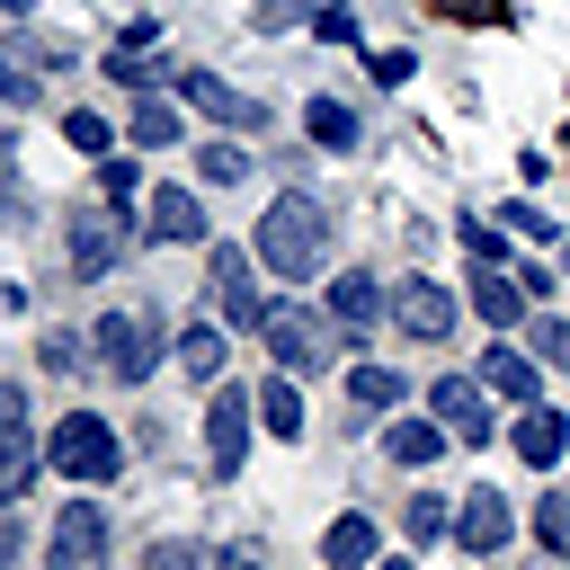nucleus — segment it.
Returning a JSON list of instances; mask_svg holds the SVG:
<instances>
[{"label": "nucleus", "mask_w": 570, "mask_h": 570, "mask_svg": "<svg viewBox=\"0 0 570 570\" xmlns=\"http://www.w3.org/2000/svg\"><path fill=\"white\" fill-rule=\"evenodd\" d=\"M454 534H463V552H472V561H499V552H508V534H517V517H508V499H499V490H463Z\"/></svg>", "instance_id": "1a4fd4ad"}, {"label": "nucleus", "mask_w": 570, "mask_h": 570, "mask_svg": "<svg viewBox=\"0 0 570 570\" xmlns=\"http://www.w3.org/2000/svg\"><path fill=\"white\" fill-rule=\"evenodd\" d=\"M214 303H223V321H267V303H258V285H249V258L232 249V240H214Z\"/></svg>", "instance_id": "9b49d317"}, {"label": "nucleus", "mask_w": 570, "mask_h": 570, "mask_svg": "<svg viewBox=\"0 0 570 570\" xmlns=\"http://www.w3.org/2000/svg\"><path fill=\"white\" fill-rule=\"evenodd\" d=\"M151 240H205L214 223H205V205H196V187H160L151 196V223H142Z\"/></svg>", "instance_id": "2eb2a0df"}, {"label": "nucleus", "mask_w": 570, "mask_h": 570, "mask_svg": "<svg viewBox=\"0 0 570 570\" xmlns=\"http://www.w3.org/2000/svg\"><path fill=\"white\" fill-rule=\"evenodd\" d=\"M249 410H258V392H214V410H205V463H214V481H232L240 472V454H249Z\"/></svg>", "instance_id": "0eeeda50"}, {"label": "nucleus", "mask_w": 570, "mask_h": 570, "mask_svg": "<svg viewBox=\"0 0 570 570\" xmlns=\"http://www.w3.org/2000/svg\"><path fill=\"white\" fill-rule=\"evenodd\" d=\"M534 365H543V356H517V347H490V356H481V383H490L499 401H517V410H525V401L543 392V374H534Z\"/></svg>", "instance_id": "f3484780"}, {"label": "nucleus", "mask_w": 570, "mask_h": 570, "mask_svg": "<svg viewBox=\"0 0 570 570\" xmlns=\"http://www.w3.org/2000/svg\"><path fill=\"white\" fill-rule=\"evenodd\" d=\"M445 436H454V428H445V419H436V428H428V419H401V428H392V436H383V454H392V463H410V472H419V463H436V454H445Z\"/></svg>", "instance_id": "6ab92c4d"}, {"label": "nucleus", "mask_w": 570, "mask_h": 570, "mask_svg": "<svg viewBox=\"0 0 570 570\" xmlns=\"http://www.w3.org/2000/svg\"><path fill=\"white\" fill-rule=\"evenodd\" d=\"M36 356H45V365H53V374H80V365H89V356H98V347H89V338H80V330H45V347H36Z\"/></svg>", "instance_id": "bb28decb"}, {"label": "nucleus", "mask_w": 570, "mask_h": 570, "mask_svg": "<svg viewBox=\"0 0 570 570\" xmlns=\"http://www.w3.org/2000/svg\"><path fill=\"white\" fill-rule=\"evenodd\" d=\"M463 249H472V258H490V267H508V240H499L490 223H463Z\"/></svg>", "instance_id": "473e14b6"}, {"label": "nucleus", "mask_w": 570, "mask_h": 570, "mask_svg": "<svg viewBox=\"0 0 570 570\" xmlns=\"http://www.w3.org/2000/svg\"><path fill=\"white\" fill-rule=\"evenodd\" d=\"M62 142H71V151H89V160H107V142H116V134H107V116L71 107V116H62Z\"/></svg>", "instance_id": "a878e982"}, {"label": "nucleus", "mask_w": 570, "mask_h": 570, "mask_svg": "<svg viewBox=\"0 0 570 570\" xmlns=\"http://www.w3.org/2000/svg\"><path fill=\"white\" fill-rule=\"evenodd\" d=\"M294 18H303V9H294V0H267V9H258V18H249V27H258V36H276V27H294Z\"/></svg>", "instance_id": "e433bc0d"}, {"label": "nucleus", "mask_w": 570, "mask_h": 570, "mask_svg": "<svg viewBox=\"0 0 570 570\" xmlns=\"http://www.w3.org/2000/svg\"><path fill=\"white\" fill-rule=\"evenodd\" d=\"M312 27H321V45H356V9H347V0H330Z\"/></svg>", "instance_id": "2f4dec72"}, {"label": "nucleus", "mask_w": 570, "mask_h": 570, "mask_svg": "<svg viewBox=\"0 0 570 570\" xmlns=\"http://www.w3.org/2000/svg\"><path fill=\"white\" fill-rule=\"evenodd\" d=\"M303 134H312L321 151H356V107H338V98H312V107H303Z\"/></svg>", "instance_id": "aec40b11"}, {"label": "nucleus", "mask_w": 570, "mask_h": 570, "mask_svg": "<svg viewBox=\"0 0 570 570\" xmlns=\"http://www.w3.org/2000/svg\"><path fill=\"white\" fill-rule=\"evenodd\" d=\"M525 338H534V356H543V365H570V321H552V312H543V321H525Z\"/></svg>", "instance_id": "7c9ffc66"}, {"label": "nucleus", "mask_w": 570, "mask_h": 570, "mask_svg": "<svg viewBox=\"0 0 570 570\" xmlns=\"http://www.w3.org/2000/svg\"><path fill=\"white\" fill-rule=\"evenodd\" d=\"M374 570H410V561H374Z\"/></svg>", "instance_id": "79ce46f5"}, {"label": "nucleus", "mask_w": 570, "mask_h": 570, "mask_svg": "<svg viewBox=\"0 0 570 570\" xmlns=\"http://www.w3.org/2000/svg\"><path fill=\"white\" fill-rule=\"evenodd\" d=\"M0 508H9V490H0Z\"/></svg>", "instance_id": "37998d69"}, {"label": "nucleus", "mask_w": 570, "mask_h": 570, "mask_svg": "<svg viewBox=\"0 0 570 570\" xmlns=\"http://www.w3.org/2000/svg\"><path fill=\"white\" fill-rule=\"evenodd\" d=\"M561 445H570V419L543 410V401H525V410H517V454L543 472V463H561Z\"/></svg>", "instance_id": "dca6fc26"}, {"label": "nucleus", "mask_w": 570, "mask_h": 570, "mask_svg": "<svg viewBox=\"0 0 570 570\" xmlns=\"http://www.w3.org/2000/svg\"><path fill=\"white\" fill-rule=\"evenodd\" d=\"M330 321H338V330H356V338H365V330H374V321H383V285H374V276H365V267H338V276H330Z\"/></svg>", "instance_id": "ddd939ff"}, {"label": "nucleus", "mask_w": 570, "mask_h": 570, "mask_svg": "<svg viewBox=\"0 0 570 570\" xmlns=\"http://www.w3.org/2000/svg\"><path fill=\"white\" fill-rule=\"evenodd\" d=\"M196 178H214V187H240V178H249V151H232V142H196Z\"/></svg>", "instance_id": "393cba45"}, {"label": "nucleus", "mask_w": 570, "mask_h": 570, "mask_svg": "<svg viewBox=\"0 0 570 570\" xmlns=\"http://www.w3.org/2000/svg\"><path fill=\"white\" fill-rule=\"evenodd\" d=\"M178 89H187V107H205L214 125H267V107L240 98L232 80H214V71H178Z\"/></svg>", "instance_id": "f8f14e48"}, {"label": "nucleus", "mask_w": 570, "mask_h": 570, "mask_svg": "<svg viewBox=\"0 0 570 570\" xmlns=\"http://www.w3.org/2000/svg\"><path fill=\"white\" fill-rule=\"evenodd\" d=\"M428 410H436L463 445H490V383H481V374H436V383H428Z\"/></svg>", "instance_id": "6e6552de"}, {"label": "nucleus", "mask_w": 570, "mask_h": 570, "mask_svg": "<svg viewBox=\"0 0 570 570\" xmlns=\"http://www.w3.org/2000/svg\"><path fill=\"white\" fill-rule=\"evenodd\" d=\"M142 570H214V552H205V543H178V534H169V543H151V552H142Z\"/></svg>", "instance_id": "c756f323"}, {"label": "nucleus", "mask_w": 570, "mask_h": 570, "mask_svg": "<svg viewBox=\"0 0 570 570\" xmlns=\"http://www.w3.org/2000/svg\"><path fill=\"white\" fill-rule=\"evenodd\" d=\"M321 552H330V570H374V517H365V508H347V517H330V534H321Z\"/></svg>", "instance_id": "a211bd4d"}, {"label": "nucleus", "mask_w": 570, "mask_h": 570, "mask_svg": "<svg viewBox=\"0 0 570 570\" xmlns=\"http://www.w3.org/2000/svg\"><path fill=\"white\" fill-rule=\"evenodd\" d=\"M472 312H481L490 330H517V321H525V285H517L508 267L481 258V267H472Z\"/></svg>", "instance_id": "4468645a"}, {"label": "nucleus", "mask_w": 570, "mask_h": 570, "mask_svg": "<svg viewBox=\"0 0 570 570\" xmlns=\"http://www.w3.org/2000/svg\"><path fill=\"white\" fill-rule=\"evenodd\" d=\"M45 570H107V517H98V499H62V517L45 534Z\"/></svg>", "instance_id": "423d86ee"}, {"label": "nucleus", "mask_w": 570, "mask_h": 570, "mask_svg": "<svg viewBox=\"0 0 570 570\" xmlns=\"http://www.w3.org/2000/svg\"><path fill=\"white\" fill-rule=\"evenodd\" d=\"M258 267H276L285 285H303V276H321L330 267V205L321 196H276L267 214H258Z\"/></svg>", "instance_id": "f257e3e1"}, {"label": "nucleus", "mask_w": 570, "mask_h": 570, "mask_svg": "<svg viewBox=\"0 0 570 570\" xmlns=\"http://www.w3.org/2000/svg\"><path fill=\"white\" fill-rule=\"evenodd\" d=\"M258 338L276 347L285 374H330V365H338V321H321V312H303V303H267Z\"/></svg>", "instance_id": "7ed1b4c3"}, {"label": "nucleus", "mask_w": 570, "mask_h": 570, "mask_svg": "<svg viewBox=\"0 0 570 570\" xmlns=\"http://www.w3.org/2000/svg\"><path fill=\"white\" fill-rule=\"evenodd\" d=\"M445 18H463V27H481V18H499V0H445Z\"/></svg>", "instance_id": "ea45409f"}, {"label": "nucleus", "mask_w": 570, "mask_h": 570, "mask_svg": "<svg viewBox=\"0 0 570 570\" xmlns=\"http://www.w3.org/2000/svg\"><path fill=\"white\" fill-rule=\"evenodd\" d=\"M392 321H401L410 338H445V330H454V294H445L436 276H410V285L392 294Z\"/></svg>", "instance_id": "9d476101"}, {"label": "nucleus", "mask_w": 570, "mask_h": 570, "mask_svg": "<svg viewBox=\"0 0 570 570\" xmlns=\"http://www.w3.org/2000/svg\"><path fill=\"white\" fill-rule=\"evenodd\" d=\"M134 142H142V151L178 142V107H169V98H142V107H134Z\"/></svg>", "instance_id": "b1692460"}, {"label": "nucleus", "mask_w": 570, "mask_h": 570, "mask_svg": "<svg viewBox=\"0 0 570 570\" xmlns=\"http://www.w3.org/2000/svg\"><path fill=\"white\" fill-rule=\"evenodd\" d=\"M89 347H98V365H107L116 383H134V392H142V374L169 356V347H160V312H151V303H142V312H107V321L89 330Z\"/></svg>", "instance_id": "20e7f679"}, {"label": "nucleus", "mask_w": 570, "mask_h": 570, "mask_svg": "<svg viewBox=\"0 0 570 570\" xmlns=\"http://www.w3.org/2000/svg\"><path fill=\"white\" fill-rule=\"evenodd\" d=\"M258 561H267L258 543H223V552H214V570H258Z\"/></svg>", "instance_id": "58836bf2"}, {"label": "nucleus", "mask_w": 570, "mask_h": 570, "mask_svg": "<svg viewBox=\"0 0 570 570\" xmlns=\"http://www.w3.org/2000/svg\"><path fill=\"white\" fill-rule=\"evenodd\" d=\"M410 71H419V62H410V53H374V80H383V89H401V80H410Z\"/></svg>", "instance_id": "4c0bfd02"}, {"label": "nucleus", "mask_w": 570, "mask_h": 570, "mask_svg": "<svg viewBox=\"0 0 570 570\" xmlns=\"http://www.w3.org/2000/svg\"><path fill=\"white\" fill-rule=\"evenodd\" d=\"M401 525H410V534H419V543H436V534H445V525H454V508H445V499H436V490H419V499H410V508H401Z\"/></svg>", "instance_id": "cd10ccee"}, {"label": "nucleus", "mask_w": 570, "mask_h": 570, "mask_svg": "<svg viewBox=\"0 0 570 570\" xmlns=\"http://www.w3.org/2000/svg\"><path fill=\"white\" fill-rule=\"evenodd\" d=\"M18 561V525H9V508H0V570Z\"/></svg>", "instance_id": "a19ab883"}, {"label": "nucleus", "mask_w": 570, "mask_h": 570, "mask_svg": "<svg viewBox=\"0 0 570 570\" xmlns=\"http://www.w3.org/2000/svg\"><path fill=\"white\" fill-rule=\"evenodd\" d=\"M125 232H134V214H125L116 196H107V205H80V214H71V240H62V249H71V276H80V285H98V276L116 267Z\"/></svg>", "instance_id": "39448f33"}, {"label": "nucleus", "mask_w": 570, "mask_h": 570, "mask_svg": "<svg viewBox=\"0 0 570 570\" xmlns=\"http://www.w3.org/2000/svg\"><path fill=\"white\" fill-rule=\"evenodd\" d=\"M169 356H178V365H187V374H196V383H214V374H223V356H232V347H223V330H214V321H196V330H187V338H178V347H169Z\"/></svg>", "instance_id": "4be33fe9"}, {"label": "nucleus", "mask_w": 570, "mask_h": 570, "mask_svg": "<svg viewBox=\"0 0 570 570\" xmlns=\"http://www.w3.org/2000/svg\"><path fill=\"white\" fill-rule=\"evenodd\" d=\"M534 534H543L552 561H570V499H543V508H534Z\"/></svg>", "instance_id": "c85d7f7f"}, {"label": "nucleus", "mask_w": 570, "mask_h": 570, "mask_svg": "<svg viewBox=\"0 0 570 570\" xmlns=\"http://www.w3.org/2000/svg\"><path fill=\"white\" fill-rule=\"evenodd\" d=\"M508 223H517L525 240H552V214H543V205H508Z\"/></svg>", "instance_id": "f704fd0d"}, {"label": "nucleus", "mask_w": 570, "mask_h": 570, "mask_svg": "<svg viewBox=\"0 0 570 570\" xmlns=\"http://www.w3.org/2000/svg\"><path fill=\"white\" fill-rule=\"evenodd\" d=\"M0 98H9V107H27V98H36V71H18V62H0Z\"/></svg>", "instance_id": "c9c22d12"}, {"label": "nucleus", "mask_w": 570, "mask_h": 570, "mask_svg": "<svg viewBox=\"0 0 570 570\" xmlns=\"http://www.w3.org/2000/svg\"><path fill=\"white\" fill-rule=\"evenodd\" d=\"M45 463H53L62 481H116L125 445H116V428H107L98 410H62L53 436H45Z\"/></svg>", "instance_id": "f03ea898"}, {"label": "nucleus", "mask_w": 570, "mask_h": 570, "mask_svg": "<svg viewBox=\"0 0 570 570\" xmlns=\"http://www.w3.org/2000/svg\"><path fill=\"white\" fill-rule=\"evenodd\" d=\"M258 419H267V436H303V392L285 383V365L258 383Z\"/></svg>", "instance_id": "412c9836"}, {"label": "nucleus", "mask_w": 570, "mask_h": 570, "mask_svg": "<svg viewBox=\"0 0 570 570\" xmlns=\"http://www.w3.org/2000/svg\"><path fill=\"white\" fill-rule=\"evenodd\" d=\"M134 178H142V169H134V160H98V187H107V196H116V205H125V196H134Z\"/></svg>", "instance_id": "72a5a7b5"}, {"label": "nucleus", "mask_w": 570, "mask_h": 570, "mask_svg": "<svg viewBox=\"0 0 570 570\" xmlns=\"http://www.w3.org/2000/svg\"><path fill=\"white\" fill-rule=\"evenodd\" d=\"M392 401H401V374H392V365H356V374H347V410L374 419V410H392Z\"/></svg>", "instance_id": "5701e85b"}]
</instances>
